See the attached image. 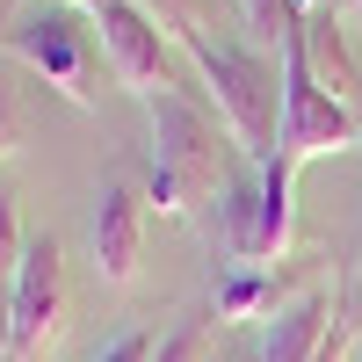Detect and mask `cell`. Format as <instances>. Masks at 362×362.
I'll return each mask as SVG.
<instances>
[{"label":"cell","instance_id":"6da1fadb","mask_svg":"<svg viewBox=\"0 0 362 362\" xmlns=\"http://www.w3.org/2000/svg\"><path fill=\"white\" fill-rule=\"evenodd\" d=\"M145 116H153V167H145V203H160L167 218L196 210L203 196L232 189V131L210 95L196 87H153L145 95Z\"/></svg>","mask_w":362,"mask_h":362},{"label":"cell","instance_id":"7a4b0ae2","mask_svg":"<svg viewBox=\"0 0 362 362\" xmlns=\"http://www.w3.org/2000/svg\"><path fill=\"white\" fill-rule=\"evenodd\" d=\"M181 51L196 58V73L210 87V102H218L225 131L239 138V153L247 160H276V131H283V66L268 58L261 44H232V37H181Z\"/></svg>","mask_w":362,"mask_h":362},{"label":"cell","instance_id":"3957f363","mask_svg":"<svg viewBox=\"0 0 362 362\" xmlns=\"http://www.w3.org/2000/svg\"><path fill=\"white\" fill-rule=\"evenodd\" d=\"M95 15L73 0H29L8 22V51L22 58L44 87H58L73 109H95Z\"/></svg>","mask_w":362,"mask_h":362},{"label":"cell","instance_id":"277c9868","mask_svg":"<svg viewBox=\"0 0 362 362\" xmlns=\"http://www.w3.org/2000/svg\"><path fill=\"white\" fill-rule=\"evenodd\" d=\"M362 145V116L355 102H341L334 87L312 73V51H305V29L283 37V131H276V153L290 167L326 160V153H355Z\"/></svg>","mask_w":362,"mask_h":362},{"label":"cell","instance_id":"5b68a950","mask_svg":"<svg viewBox=\"0 0 362 362\" xmlns=\"http://www.w3.org/2000/svg\"><path fill=\"white\" fill-rule=\"evenodd\" d=\"M290 160H254L247 174H232V189H225V254L239 268H268L283 247H290V232H297V203H290Z\"/></svg>","mask_w":362,"mask_h":362},{"label":"cell","instance_id":"8992f818","mask_svg":"<svg viewBox=\"0 0 362 362\" xmlns=\"http://www.w3.org/2000/svg\"><path fill=\"white\" fill-rule=\"evenodd\" d=\"M58 326H66V254L58 239L37 232L22 254V276H15V319H8V355L15 362H44Z\"/></svg>","mask_w":362,"mask_h":362},{"label":"cell","instance_id":"52a82bcc","mask_svg":"<svg viewBox=\"0 0 362 362\" xmlns=\"http://www.w3.org/2000/svg\"><path fill=\"white\" fill-rule=\"evenodd\" d=\"M95 37H102V58L109 73L131 87V95H153L167 87V29L145 15V0H95Z\"/></svg>","mask_w":362,"mask_h":362},{"label":"cell","instance_id":"ba28073f","mask_svg":"<svg viewBox=\"0 0 362 362\" xmlns=\"http://www.w3.org/2000/svg\"><path fill=\"white\" fill-rule=\"evenodd\" d=\"M87 247H95V276L102 283H131L138 276V261H145V189L138 181H109L102 189Z\"/></svg>","mask_w":362,"mask_h":362},{"label":"cell","instance_id":"9c48e42d","mask_svg":"<svg viewBox=\"0 0 362 362\" xmlns=\"http://www.w3.org/2000/svg\"><path fill=\"white\" fill-rule=\"evenodd\" d=\"M334 326H341L334 297H326V290H305L297 305L268 312V326H261V362H319V348L334 341Z\"/></svg>","mask_w":362,"mask_h":362},{"label":"cell","instance_id":"30bf717a","mask_svg":"<svg viewBox=\"0 0 362 362\" xmlns=\"http://www.w3.org/2000/svg\"><path fill=\"white\" fill-rule=\"evenodd\" d=\"M218 319H254V312H283V283L268 276V268H232L218 283Z\"/></svg>","mask_w":362,"mask_h":362},{"label":"cell","instance_id":"8fae6325","mask_svg":"<svg viewBox=\"0 0 362 362\" xmlns=\"http://www.w3.org/2000/svg\"><path fill=\"white\" fill-rule=\"evenodd\" d=\"M210 326H225V319H218V305L189 312V319H181L174 334L160 341V355H153V362H203V348H210Z\"/></svg>","mask_w":362,"mask_h":362},{"label":"cell","instance_id":"7c38bea8","mask_svg":"<svg viewBox=\"0 0 362 362\" xmlns=\"http://www.w3.org/2000/svg\"><path fill=\"white\" fill-rule=\"evenodd\" d=\"M239 15H247V29H254L261 44L283 51V37L297 29V0H239Z\"/></svg>","mask_w":362,"mask_h":362},{"label":"cell","instance_id":"4fadbf2b","mask_svg":"<svg viewBox=\"0 0 362 362\" xmlns=\"http://www.w3.org/2000/svg\"><path fill=\"white\" fill-rule=\"evenodd\" d=\"M145 15L181 44V37H196V29H210V0H145Z\"/></svg>","mask_w":362,"mask_h":362},{"label":"cell","instance_id":"5bb4252c","mask_svg":"<svg viewBox=\"0 0 362 362\" xmlns=\"http://www.w3.org/2000/svg\"><path fill=\"white\" fill-rule=\"evenodd\" d=\"M160 355V334H153V326H131V334H116L95 362H153Z\"/></svg>","mask_w":362,"mask_h":362},{"label":"cell","instance_id":"9a60e30c","mask_svg":"<svg viewBox=\"0 0 362 362\" xmlns=\"http://www.w3.org/2000/svg\"><path fill=\"white\" fill-rule=\"evenodd\" d=\"M15 138H22V116H15V95L0 87V153H15Z\"/></svg>","mask_w":362,"mask_h":362},{"label":"cell","instance_id":"2e32d148","mask_svg":"<svg viewBox=\"0 0 362 362\" xmlns=\"http://www.w3.org/2000/svg\"><path fill=\"white\" fill-rule=\"evenodd\" d=\"M348 348H355V326L341 319V326H334V341H326V348H319V362H348Z\"/></svg>","mask_w":362,"mask_h":362},{"label":"cell","instance_id":"e0dca14e","mask_svg":"<svg viewBox=\"0 0 362 362\" xmlns=\"http://www.w3.org/2000/svg\"><path fill=\"white\" fill-rule=\"evenodd\" d=\"M334 8H341V15H362V0H334Z\"/></svg>","mask_w":362,"mask_h":362},{"label":"cell","instance_id":"ac0fdd59","mask_svg":"<svg viewBox=\"0 0 362 362\" xmlns=\"http://www.w3.org/2000/svg\"><path fill=\"white\" fill-rule=\"evenodd\" d=\"M0 37H8V29H0Z\"/></svg>","mask_w":362,"mask_h":362}]
</instances>
